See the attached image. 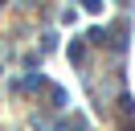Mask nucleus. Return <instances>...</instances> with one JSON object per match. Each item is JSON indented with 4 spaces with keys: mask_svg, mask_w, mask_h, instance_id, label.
<instances>
[{
    "mask_svg": "<svg viewBox=\"0 0 135 131\" xmlns=\"http://www.w3.org/2000/svg\"><path fill=\"white\" fill-rule=\"evenodd\" d=\"M61 131H86V115H70V119H61Z\"/></svg>",
    "mask_w": 135,
    "mask_h": 131,
    "instance_id": "nucleus-1",
    "label": "nucleus"
},
{
    "mask_svg": "<svg viewBox=\"0 0 135 131\" xmlns=\"http://www.w3.org/2000/svg\"><path fill=\"white\" fill-rule=\"evenodd\" d=\"M70 57L82 66V57H86V45H82V41H74V45H70Z\"/></svg>",
    "mask_w": 135,
    "mask_h": 131,
    "instance_id": "nucleus-2",
    "label": "nucleus"
},
{
    "mask_svg": "<svg viewBox=\"0 0 135 131\" xmlns=\"http://www.w3.org/2000/svg\"><path fill=\"white\" fill-rule=\"evenodd\" d=\"M82 8H86V12H98V8H102V0H82Z\"/></svg>",
    "mask_w": 135,
    "mask_h": 131,
    "instance_id": "nucleus-3",
    "label": "nucleus"
}]
</instances>
